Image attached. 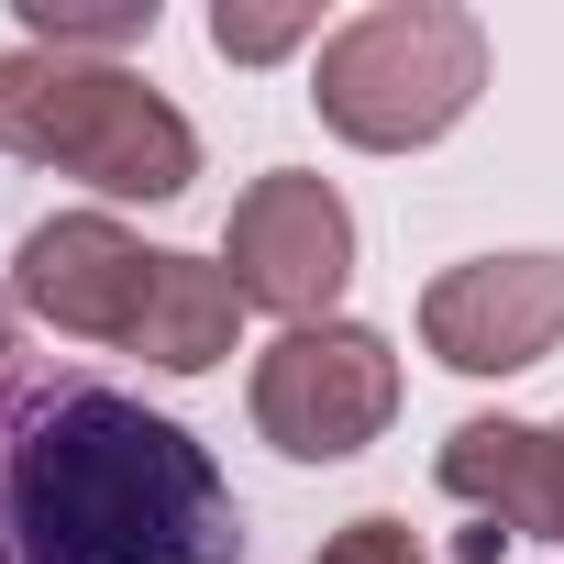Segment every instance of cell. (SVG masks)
Masks as SVG:
<instances>
[{
  "label": "cell",
  "mask_w": 564,
  "mask_h": 564,
  "mask_svg": "<svg viewBox=\"0 0 564 564\" xmlns=\"http://www.w3.org/2000/svg\"><path fill=\"white\" fill-rule=\"evenodd\" d=\"M221 465L122 388H67L0 443V564H232Z\"/></svg>",
  "instance_id": "6da1fadb"
},
{
  "label": "cell",
  "mask_w": 564,
  "mask_h": 564,
  "mask_svg": "<svg viewBox=\"0 0 564 564\" xmlns=\"http://www.w3.org/2000/svg\"><path fill=\"white\" fill-rule=\"evenodd\" d=\"M0 155L67 166L100 199H177L199 177V133L166 89L100 56H45V45L0 56Z\"/></svg>",
  "instance_id": "7a4b0ae2"
},
{
  "label": "cell",
  "mask_w": 564,
  "mask_h": 564,
  "mask_svg": "<svg viewBox=\"0 0 564 564\" xmlns=\"http://www.w3.org/2000/svg\"><path fill=\"white\" fill-rule=\"evenodd\" d=\"M476 89H487V23L454 0H377L344 34H322V67H311L322 122L366 155L443 144L476 111Z\"/></svg>",
  "instance_id": "3957f363"
},
{
  "label": "cell",
  "mask_w": 564,
  "mask_h": 564,
  "mask_svg": "<svg viewBox=\"0 0 564 564\" xmlns=\"http://www.w3.org/2000/svg\"><path fill=\"white\" fill-rule=\"evenodd\" d=\"M399 410V355L366 322H300L254 355V432L300 465H344L388 432Z\"/></svg>",
  "instance_id": "277c9868"
},
{
  "label": "cell",
  "mask_w": 564,
  "mask_h": 564,
  "mask_svg": "<svg viewBox=\"0 0 564 564\" xmlns=\"http://www.w3.org/2000/svg\"><path fill=\"white\" fill-rule=\"evenodd\" d=\"M221 254H232L243 311H276V322L300 333V322H333L344 276H355V210L333 199V177L276 166V177H254V188L232 199Z\"/></svg>",
  "instance_id": "5b68a950"
},
{
  "label": "cell",
  "mask_w": 564,
  "mask_h": 564,
  "mask_svg": "<svg viewBox=\"0 0 564 564\" xmlns=\"http://www.w3.org/2000/svg\"><path fill=\"white\" fill-rule=\"evenodd\" d=\"M421 344L454 377H520L564 344V254H476L421 289Z\"/></svg>",
  "instance_id": "8992f818"
},
{
  "label": "cell",
  "mask_w": 564,
  "mask_h": 564,
  "mask_svg": "<svg viewBox=\"0 0 564 564\" xmlns=\"http://www.w3.org/2000/svg\"><path fill=\"white\" fill-rule=\"evenodd\" d=\"M155 243H133L111 210H56L23 232V265H12V300L78 344H133L144 333V300H155Z\"/></svg>",
  "instance_id": "52a82bcc"
},
{
  "label": "cell",
  "mask_w": 564,
  "mask_h": 564,
  "mask_svg": "<svg viewBox=\"0 0 564 564\" xmlns=\"http://www.w3.org/2000/svg\"><path fill=\"white\" fill-rule=\"evenodd\" d=\"M443 498H465L498 542L509 531L553 542V443H542V421H454L443 432Z\"/></svg>",
  "instance_id": "ba28073f"
},
{
  "label": "cell",
  "mask_w": 564,
  "mask_h": 564,
  "mask_svg": "<svg viewBox=\"0 0 564 564\" xmlns=\"http://www.w3.org/2000/svg\"><path fill=\"white\" fill-rule=\"evenodd\" d=\"M232 333H243V289H232V265H210V254H166V265H155V300H144L133 355H144V366H166V377H199V366H221V355H232Z\"/></svg>",
  "instance_id": "9c48e42d"
},
{
  "label": "cell",
  "mask_w": 564,
  "mask_h": 564,
  "mask_svg": "<svg viewBox=\"0 0 564 564\" xmlns=\"http://www.w3.org/2000/svg\"><path fill=\"white\" fill-rule=\"evenodd\" d=\"M23 34L45 56H78V45H144L155 34V0H23Z\"/></svg>",
  "instance_id": "30bf717a"
},
{
  "label": "cell",
  "mask_w": 564,
  "mask_h": 564,
  "mask_svg": "<svg viewBox=\"0 0 564 564\" xmlns=\"http://www.w3.org/2000/svg\"><path fill=\"white\" fill-rule=\"evenodd\" d=\"M311 34H322V12H243V0L210 12V45H221L232 67H265V56H289V45H311Z\"/></svg>",
  "instance_id": "8fae6325"
},
{
  "label": "cell",
  "mask_w": 564,
  "mask_h": 564,
  "mask_svg": "<svg viewBox=\"0 0 564 564\" xmlns=\"http://www.w3.org/2000/svg\"><path fill=\"white\" fill-rule=\"evenodd\" d=\"M322 564H421V542H410V520H355L322 542Z\"/></svg>",
  "instance_id": "7c38bea8"
},
{
  "label": "cell",
  "mask_w": 564,
  "mask_h": 564,
  "mask_svg": "<svg viewBox=\"0 0 564 564\" xmlns=\"http://www.w3.org/2000/svg\"><path fill=\"white\" fill-rule=\"evenodd\" d=\"M542 443H553V542H564V421H542Z\"/></svg>",
  "instance_id": "4fadbf2b"
},
{
  "label": "cell",
  "mask_w": 564,
  "mask_h": 564,
  "mask_svg": "<svg viewBox=\"0 0 564 564\" xmlns=\"http://www.w3.org/2000/svg\"><path fill=\"white\" fill-rule=\"evenodd\" d=\"M0 377H12V300H0Z\"/></svg>",
  "instance_id": "5bb4252c"
}]
</instances>
